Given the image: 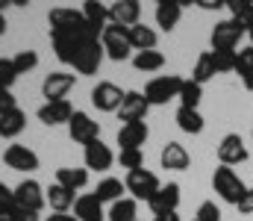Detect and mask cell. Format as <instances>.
I'll list each match as a JSON object with an SVG mask.
<instances>
[{
	"instance_id": "2e32d148",
	"label": "cell",
	"mask_w": 253,
	"mask_h": 221,
	"mask_svg": "<svg viewBox=\"0 0 253 221\" xmlns=\"http://www.w3.org/2000/svg\"><path fill=\"white\" fill-rule=\"evenodd\" d=\"M83 159H85V168H91V171H109L112 162H115V153L109 150V145H103V142L97 139V142L85 145Z\"/></svg>"
},
{
	"instance_id": "7bdbcfd3",
	"label": "cell",
	"mask_w": 253,
	"mask_h": 221,
	"mask_svg": "<svg viewBox=\"0 0 253 221\" xmlns=\"http://www.w3.org/2000/svg\"><path fill=\"white\" fill-rule=\"evenodd\" d=\"M239 213H242V216H251L253 213V186L245 192V198H242V204H239Z\"/></svg>"
},
{
	"instance_id": "5bb4252c",
	"label": "cell",
	"mask_w": 253,
	"mask_h": 221,
	"mask_svg": "<svg viewBox=\"0 0 253 221\" xmlns=\"http://www.w3.org/2000/svg\"><path fill=\"white\" fill-rule=\"evenodd\" d=\"M138 18H141V3L138 0H118V3H112L109 6V24H115V27H135L138 24Z\"/></svg>"
},
{
	"instance_id": "f35d334b",
	"label": "cell",
	"mask_w": 253,
	"mask_h": 221,
	"mask_svg": "<svg viewBox=\"0 0 253 221\" xmlns=\"http://www.w3.org/2000/svg\"><path fill=\"white\" fill-rule=\"evenodd\" d=\"M194 221H221V210H218V204H215V201H203V204L197 207Z\"/></svg>"
},
{
	"instance_id": "8992f818",
	"label": "cell",
	"mask_w": 253,
	"mask_h": 221,
	"mask_svg": "<svg viewBox=\"0 0 253 221\" xmlns=\"http://www.w3.org/2000/svg\"><path fill=\"white\" fill-rule=\"evenodd\" d=\"M245 36H248V30L239 21L227 18V21H218L212 27V39L209 42H212V50H236Z\"/></svg>"
},
{
	"instance_id": "e0dca14e",
	"label": "cell",
	"mask_w": 253,
	"mask_h": 221,
	"mask_svg": "<svg viewBox=\"0 0 253 221\" xmlns=\"http://www.w3.org/2000/svg\"><path fill=\"white\" fill-rule=\"evenodd\" d=\"M147 207H150L153 216H159V213H177V207H180V183L162 186V189L153 195V201H150Z\"/></svg>"
},
{
	"instance_id": "9c48e42d",
	"label": "cell",
	"mask_w": 253,
	"mask_h": 221,
	"mask_svg": "<svg viewBox=\"0 0 253 221\" xmlns=\"http://www.w3.org/2000/svg\"><path fill=\"white\" fill-rule=\"evenodd\" d=\"M251 156V150L245 145V139L239 136V133H227L224 139H221V145H218V162L221 165H242L245 159Z\"/></svg>"
},
{
	"instance_id": "74e56055",
	"label": "cell",
	"mask_w": 253,
	"mask_h": 221,
	"mask_svg": "<svg viewBox=\"0 0 253 221\" xmlns=\"http://www.w3.org/2000/svg\"><path fill=\"white\" fill-rule=\"evenodd\" d=\"M18 80V71H15V62L12 59H0V88H12V83Z\"/></svg>"
},
{
	"instance_id": "7402d4cb",
	"label": "cell",
	"mask_w": 253,
	"mask_h": 221,
	"mask_svg": "<svg viewBox=\"0 0 253 221\" xmlns=\"http://www.w3.org/2000/svg\"><path fill=\"white\" fill-rule=\"evenodd\" d=\"M126 36H129V44H132V50L135 53H144V50H156V30H150V27H144L141 21L135 24V27H129L126 30Z\"/></svg>"
},
{
	"instance_id": "d6986e66",
	"label": "cell",
	"mask_w": 253,
	"mask_h": 221,
	"mask_svg": "<svg viewBox=\"0 0 253 221\" xmlns=\"http://www.w3.org/2000/svg\"><path fill=\"white\" fill-rule=\"evenodd\" d=\"M159 162H162V168H168V171H186L191 165V156L180 142H168V145L162 147V153H159Z\"/></svg>"
},
{
	"instance_id": "277c9868",
	"label": "cell",
	"mask_w": 253,
	"mask_h": 221,
	"mask_svg": "<svg viewBox=\"0 0 253 221\" xmlns=\"http://www.w3.org/2000/svg\"><path fill=\"white\" fill-rule=\"evenodd\" d=\"M100 44H103V53L112 59V62H124L132 53V44H129V36H126V27H115L109 24L103 33H100Z\"/></svg>"
},
{
	"instance_id": "d4e9b609",
	"label": "cell",
	"mask_w": 253,
	"mask_h": 221,
	"mask_svg": "<svg viewBox=\"0 0 253 221\" xmlns=\"http://www.w3.org/2000/svg\"><path fill=\"white\" fill-rule=\"evenodd\" d=\"M56 183L71 189V192H80L88 186V168H59L56 171Z\"/></svg>"
},
{
	"instance_id": "484cf974",
	"label": "cell",
	"mask_w": 253,
	"mask_h": 221,
	"mask_svg": "<svg viewBox=\"0 0 253 221\" xmlns=\"http://www.w3.org/2000/svg\"><path fill=\"white\" fill-rule=\"evenodd\" d=\"M174 121H177V127H180L183 133H189V136L203 133V115H200V109H186V106H180L177 115H174Z\"/></svg>"
},
{
	"instance_id": "8fae6325",
	"label": "cell",
	"mask_w": 253,
	"mask_h": 221,
	"mask_svg": "<svg viewBox=\"0 0 253 221\" xmlns=\"http://www.w3.org/2000/svg\"><path fill=\"white\" fill-rule=\"evenodd\" d=\"M74 83H77L74 74L53 71V74L44 77V83H42V94L47 97V103H53V100H68V91L74 88Z\"/></svg>"
},
{
	"instance_id": "4dcf8cb0",
	"label": "cell",
	"mask_w": 253,
	"mask_h": 221,
	"mask_svg": "<svg viewBox=\"0 0 253 221\" xmlns=\"http://www.w3.org/2000/svg\"><path fill=\"white\" fill-rule=\"evenodd\" d=\"M215 62H212V50H206V53H200L197 56V62H194V71H191V80L197 83V86H203V83H209L212 77H215Z\"/></svg>"
},
{
	"instance_id": "ac0fdd59",
	"label": "cell",
	"mask_w": 253,
	"mask_h": 221,
	"mask_svg": "<svg viewBox=\"0 0 253 221\" xmlns=\"http://www.w3.org/2000/svg\"><path fill=\"white\" fill-rule=\"evenodd\" d=\"M150 130H147V121H135V124H124L118 130V145L121 150H141V145L147 142Z\"/></svg>"
},
{
	"instance_id": "ba28073f",
	"label": "cell",
	"mask_w": 253,
	"mask_h": 221,
	"mask_svg": "<svg viewBox=\"0 0 253 221\" xmlns=\"http://www.w3.org/2000/svg\"><path fill=\"white\" fill-rule=\"evenodd\" d=\"M124 94L115 83H109V80H103V83H97L94 88H91V103L100 109V112H118L121 109V103H124Z\"/></svg>"
},
{
	"instance_id": "44dd1931",
	"label": "cell",
	"mask_w": 253,
	"mask_h": 221,
	"mask_svg": "<svg viewBox=\"0 0 253 221\" xmlns=\"http://www.w3.org/2000/svg\"><path fill=\"white\" fill-rule=\"evenodd\" d=\"M74 219L77 221H106V213H103V204L91 195H80L77 204H74Z\"/></svg>"
},
{
	"instance_id": "b9f144b4",
	"label": "cell",
	"mask_w": 253,
	"mask_h": 221,
	"mask_svg": "<svg viewBox=\"0 0 253 221\" xmlns=\"http://www.w3.org/2000/svg\"><path fill=\"white\" fill-rule=\"evenodd\" d=\"M12 109H18L12 88H0V115H6V112H12Z\"/></svg>"
},
{
	"instance_id": "ab89813d",
	"label": "cell",
	"mask_w": 253,
	"mask_h": 221,
	"mask_svg": "<svg viewBox=\"0 0 253 221\" xmlns=\"http://www.w3.org/2000/svg\"><path fill=\"white\" fill-rule=\"evenodd\" d=\"M12 207H15V189H9L6 183H0V219H6Z\"/></svg>"
},
{
	"instance_id": "f907efd6",
	"label": "cell",
	"mask_w": 253,
	"mask_h": 221,
	"mask_svg": "<svg viewBox=\"0 0 253 221\" xmlns=\"http://www.w3.org/2000/svg\"><path fill=\"white\" fill-rule=\"evenodd\" d=\"M248 36H251V47H253V30H248Z\"/></svg>"
},
{
	"instance_id": "f1b7e54d",
	"label": "cell",
	"mask_w": 253,
	"mask_h": 221,
	"mask_svg": "<svg viewBox=\"0 0 253 221\" xmlns=\"http://www.w3.org/2000/svg\"><path fill=\"white\" fill-rule=\"evenodd\" d=\"M138 201L135 198H121V201H115L112 207H109V213H106V219L109 221H138Z\"/></svg>"
},
{
	"instance_id": "3957f363",
	"label": "cell",
	"mask_w": 253,
	"mask_h": 221,
	"mask_svg": "<svg viewBox=\"0 0 253 221\" xmlns=\"http://www.w3.org/2000/svg\"><path fill=\"white\" fill-rule=\"evenodd\" d=\"M180 88H183V77H177V74L153 77V80L144 86V100H147L150 106H165L168 100L180 97Z\"/></svg>"
},
{
	"instance_id": "d590c367",
	"label": "cell",
	"mask_w": 253,
	"mask_h": 221,
	"mask_svg": "<svg viewBox=\"0 0 253 221\" xmlns=\"http://www.w3.org/2000/svg\"><path fill=\"white\" fill-rule=\"evenodd\" d=\"M118 162H121V168H126V174L129 171H138V168H144V153L141 150H121L118 153Z\"/></svg>"
},
{
	"instance_id": "9a60e30c",
	"label": "cell",
	"mask_w": 253,
	"mask_h": 221,
	"mask_svg": "<svg viewBox=\"0 0 253 221\" xmlns=\"http://www.w3.org/2000/svg\"><path fill=\"white\" fill-rule=\"evenodd\" d=\"M77 109L68 103V100H53V103H44V106H39V121L42 124H47V127H56V124H68L71 121V115H74Z\"/></svg>"
},
{
	"instance_id": "7dc6e473",
	"label": "cell",
	"mask_w": 253,
	"mask_h": 221,
	"mask_svg": "<svg viewBox=\"0 0 253 221\" xmlns=\"http://www.w3.org/2000/svg\"><path fill=\"white\" fill-rule=\"evenodd\" d=\"M245 88H248V91H253V74H251V77H245Z\"/></svg>"
},
{
	"instance_id": "e575fe53",
	"label": "cell",
	"mask_w": 253,
	"mask_h": 221,
	"mask_svg": "<svg viewBox=\"0 0 253 221\" xmlns=\"http://www.w3.org/2000/svg\"><path fill=\"white\" fill-rule=\"evenodd\" d=\"M236 74H242V80L253 74V47L251 44L242 47V50H236Z\"/></svg>"
},
{
	"instance_id": "f6af8a7d",
	"label": "cell",
	"mask_w": 253,
	"mask_h": 221,
	"mask_svg": "<svg viewBox=\"0 0 253 221\" xmlns=\"http://www.w3.org/2000/svg\"><path fill=\"white\" fill-rule=\"evenodd\" d=\"M153 221H180L177 213H159V216H153Z\"/></svg>"
},
{
	"instance_id": "7a4b0ae2",
	"label": "cell",
	"mask_w": 253,
	"mask_h": 221,
	"mask_svg": "<svg viewBox=\"0 0 253 221\" xmlns=\"http://www.w3.org/2000/svg\"><path fill=\"white\" fill-rule=\"evenodd\" d=\"M212 189L218 192V198H221L224 204H233V207H239L242 198H245V192H248L245 180H242L230 165H218V168H215V174H212Z\"/></svg>"
},
{
	"instance_id": "1f68e13d",
	"label": "cell",
	"mask_w": 253,
	"mask_h": 221,
	"mask_svg": "<svg viewBox=\"0 0 253 221\" xmlns=\"http://www.w3.org/2000/svg\"><path fill=\"white\" fill-rule=\"evenodd\" d=\"M180 106H186V109H197L200 106V100H203V86H197L194 80H183V88H180Z\"/></svg>"
},
{
	"instance_id": "52a82bcc",
	"label": "cell",
	"mask_w": 253,
	"mask_h": 221,
	"mask_svg": "<svg viewBox=\"0 0 253 221\" xmlns=\"http://www.w3.org/2000/svg\"><path fill=\"white\" fill-rule=\"evenodd\" d=\"M68 136L77 145H91V142L100 139V124L91 115H85V112H74L71 121H68Z\"/></svg>"
},
{
	"instance_id": "6da1fadb",
	"label": "cell",
	"mask_w": 253,
	"mask_h": 221,
	"mask_svg": "<svg viewBox=\"0 0 253 221\" xmlns=\"http://www.w3.org/2000/svg\"><path fill=\"white\" fill-rule=\"evenodd\" d=\"M47 24H50V42H53L59 62L71 65L77 74H85V77L97 74L106 53L100 44V33L88 27L83 12L56 6V9H50Z\"/></svg>"
},
{
	"instance_id": "30bf717a",
	"label": "cell",
	"mask_w": 253,
	"mask_h": 221,
	"mask_svg": "<svg viewBox=\"0 0 253 221\" xmlns=\"http://www.w3.org/2000/svg\"><path fill=\"white\" fill-rule=\"evenodd\" d=\"M15 204H18V207H24V210L42 213V210H44V204H47L42 183H36V180H21V183L15 186Z\"/></svg>"
},
{
	"instance_id": "4316f807",
	"label": "cell",
	"mask_w": 253,
	"mask_h": 221,
	"mask_svg": "<svg viewBox=\"0 0 253 221\" xmlns=\"http://www.w3.org/2000/svg\"><path fill=\"white\" fill-rule=\"evenodd\" d=\"M24 127H27V115H24L21 109H12V112L0 115V136H3V139H15V136H21Z\"/></svg>"
},
{
	"instance_id": "d6a6232c",
	"label": "cell",
	"mask_w": 253,
	"mask_h": 221,
	"mask_svg": "<svg viewBox=\"0 0 253 221\" xmlns=\"http://www.w3.org/2000/svg\"><path fill=\"white\" fill-rule=\"evenodd\" d=\"M230 12H233V21H239L245 30H253V3L251 0H227Z\"/></svg>"
},
{
	"instance_id": "681fc988",
	"label": "cell",
	"mask_w": 253,
	"mask_h": 221,
	"mask_svg": "<svg viewBox=\"0 0 253 221\" xmlns=\"http://www.w3.org/2000/svg\"><path fill=\"white\" fill-rule=\"evenodd\" d=\"M9 3H12V0H0V15L6 12V6H9Z\"/></svg>"
},
{
	"instance_id": "60d3db41",
	"label": "cell",
	"mask_w": 253,
	"mask_h": 221,
	"mask_svg": "<svg viewBox=\"0 0 253 221\" xmlns=\"http://www.w3.org/2000/svg\"><path fill=\"white\" fill-rule=\"evenodd\" d=\"M39 219H42L39 213H33V210H24V207H18V204H15V207L9 210V216H6V221H39Z\"/></svg>"
},
{
	"instance_id": "ee69618b",
	"label": "cell",
	"mask_w": 253,
	"mask_h": 221,
	"mask_svg": "<svg viewBox=\"0 0 253 221\" xmlns=\"http://www.w3.org/2000/svg\"><path fill=\"white\" fill-rule=\"evenodd\" d=\"M197 6H200V9H221V6H227V3H221V0H197Z\"/></svg>"
},
{
	"instance_id": "5b68a950",
	"label": "cell",
	"mask_w": 253,
	"mask_h": 221,
	"mask_svg": "<svg viewBox=\"0 0 253 221\" xmlns=\"http://www.w3.org/2000/svg\"><path fill=\"white\" fill-rule=\"evenodd\" d=\"M126 192L135 198V201H153V195L162 189V183H159V177L153 174V171H147V168H138V171H129L124 180Z\"/></svg>"
},
{
	"instance_id": "7c38bea8",
	"label": "cell",
	"mask_w": 253,
	"mask_h": 221,
	"mask_svg": "<svg viewBox=\"0 0 253 221\" xmlns=\"http://www.w3.org/2000/svg\"><path fill=\"white\" fill-rule=\"evenodd\" d=\"M3 162L12 171H36L39 168V153L30 150L27 145H9L3 150Z\"/></svg>"
},
{
	"instance_id": "f5cc1de1",
	"label": "cell",
	"mask_w": 253,
	"mask_h": 221,
	"mask_svg": "<svg viewBox=\"0 0 253 221\" xmlns=\"http://www.w3.org/2000/svg\"><path fill=\"white\" fill-rule=\"evenodd\" d=\"M0 221H6V219H0Z\"/></svg>"
},
{
	"instance_id": "836d02e7",
	"label": "cell",
	"mask_w": 253,
	"mask_h": 221,
	"mask_svg": "<svg viewBox=\"0 0 253 221\" xmlns=\"http://www.w3.org/2000/svg\"><path fill=\"white\" fill-rule=\"evenodd\" d=\"M212 62L218 74L236 71V50H212Z\"/></svg>"
},
{
	"instance_id": "ffe728a7",
	"label": "cell",
	"mask_w": 253,
	"mask_h": 221,
	"mask_svg": "<svg viewBox=\"0 0 253 221\" xmlns=\"http://www.w3.org/2000/svg\"><path fill=\"white\" fill-rule=\"evenodd\" d=\"M183 18V0H159L156 3V27L171 33Z\"/></svg>"
},
{
	"instance_id": "cb8c5ba5",
	"label": "cell",
	"mask_w": 253,
	"mask_h": 221,
	"mask_svg": "<svg viewBox=\"0 0 253 221\" xmlns=\"http://www.w3.org/2000/svg\"><path fill=\"white\" fill-rule=\"evenodd\" d=\"M126 192V186L118 180V177H106V180H100L97 183V189H94V198L100 201V204H115V201H121Z\"/></svg>"
},
{
	"instance_id": "4fadbf2b",
	"label": "cell",
	"mask_w": 253,
	"mask_h": 221,
	"mask_svg": "<svg viewBox=\"0 0 253 221\" xmlns=\"http://www.w3.org/2000/svg\"><path fill=\"white\" fill-rule=\"evenodd\" d=\"M147 112H150V103L144 100V91H126L124 103H121V109H118L121 121H124V124L144 121V118H147Z\"/></svg>"
},
{
	"instance_id": "bcb514c9",
	"label": "cell",
	"mask_w": 253,
	"mask_h": 221,
	"mask_svg": "<svg viewBox=\"0 0 253 221\" xmlns=\"http://www.w3.org/2000/svg\"><path fill=\"white\" fill-rule=\"evenodd\" d=\"M47 221H77L74 216H65V213H56V216H47Z\"/></svg>"
},
{
	"instance_id": "8d00e7d4",
	"label": "cell",
	"mask_w": 253,
	"mask_h": 221,
	"mask_svg": "<svg viewBox=\"0 0 253 221\" xmlns=\"http://www.w3.org/2000/svg\"><path fill=\"white\" fill-rule=\"evenodd\" d=\"M12 62H15V71H18V77H21V74L33 71V68L39 65V53H36V50H21Z\"/></svg>"
},
{
	"instance_id": "c3c4849f",
	"label": "cell",
	"mask_w": 253,
	"mask_h": 221,
	"mask_svg": "<svg viewBox=\"0 0 253 221\" xmlns=\"http://www.w3.org/2000/svg\"><path fill=\"white\" fill-rule=\"evenodd\" d=\"M6 33V15H0V36Z\"/></svg>"
},
{
	"instance_id": "603a6c76",
	"label": "cell",
	"mask_w": 253,
	"mask_h": 221,
	"mask_svg": "<svg viewBox=\"0 0 253 221\" xmlns=\"http://www.w3.org/2000/svg\"><path fill=\"white\" fill-rule=\"evenodd\" d=\"M80 12H83V18L88 21L91 30L103 33V30L109 27V6H103V3H97V0H85Z\"/></svg>"
},
{
	"instance_id": "f546056e",
	"label": "cell",
	"mask_w": 253,
	"mask_h": 221,
	"mask_svg": "<svg viewBox=\"0 0 253 221\" xmlns=\"http://www.w3.org/2000/svg\"><path fill=\"white\" fill-rule=\"evenodd\" d=\"M162 65H165V56H162L159 50H144V53H135V56H132V68H135V71L150 74V71H159Z\"/></svg>"
},
{
	"instance_id": "83f0119b",
	"label": "cell",
	"mask_w": 253,
	"mask_h": 221,
	"mask_svg": "<svg viewBox=\"0 0 253 221\" xmlns=\"http://www.w3.org/2000/svg\"><path fill=\"white\" fill-rule=\"evenodd\" d=\"M44 198H47V204H50L56 213H68V210L77 204L74 192H71V189H65V186H59V183H53V186L44 192Z\"/></svg>"
},
{
	"instance_id": "816d5d0a",
	"label": "cell",
	"mask_w": 253,
	"mask_h": 221,
	"mask_svg": "<svg viewBox=\"0 0 253 221\" xmlns=\"http://www.w3.org/2000/svg\"><path fill=\"white\" fill-rule=\"evenodd\" d=\"M251 142H253V130H251Z\"/></svg>"
}]
</instances>
